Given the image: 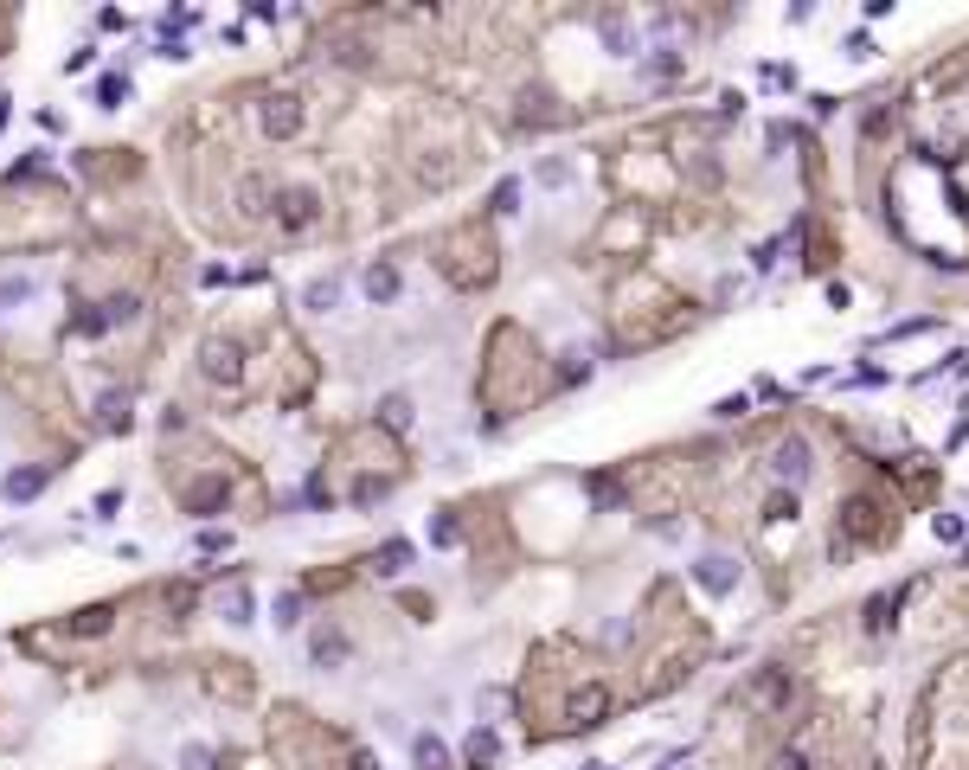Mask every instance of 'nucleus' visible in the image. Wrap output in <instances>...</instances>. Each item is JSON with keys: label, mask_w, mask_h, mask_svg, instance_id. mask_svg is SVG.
I'll return each mask as SVG.
<instances>
[{"label": "nucleus", "mask_w": 969, "mask_h": 770, "mask_svg": "<svg viewBox=\"0 0 969 770\" xmlns=\"http://www.w3.org/2000/svg\"><path fill=\"white\" fill-rule=\"evenodd\" d=\"M78 231V206L58 180H7L0 187V251H39Z\"/></svg>", "instance_id": "obj_1"}, {"label": "nucleus", "mask_w": 969, "mask_h": 770, "mask_svg": "<svg viewBox=\"0 0 969 770\" xmlns=\"http://www.w3.org/2000/svg\"><path fill=\"white\" fill-rule=\"evenodd\" d=\"M161 475H167V488H174V501L187 514H219L225 495H232V456H219V450H193V456L167 450Z\"/></svg>", "instance_id": "obj_2"}, {"label": "nucleus", "mask_w": 969, "mask_h": 770, "mask_svg": "<svg viewBox=\"0 0 969 770\" xmlns=\"http://www.w3.org/2000/svg\"><path fill=\"white\" fill-rule=\"evenodd\" d=\"M199 379L219 385V392H238V385L251 379V366H244V347L232 341V334H206V341H199Z\"/></svg>", "instance_id": "obj_3"}, {"label": "nucleus", "mask_w": 969, "mask_h": 770, "mask_svg": "<svg viewBox=\"0 0 969 770\" xmlns=\"http://www.w3.org/2000/svg\"><path fill=\"white\" fill-rule=\"evenodd\" d=\"M199 681H206L212 700H232V706H238V700H251V687H257V681H251V668H244V661H225V655H219V661H206V668H199Z\"/></svg>", "instance_id": "obj_4"}, {"label": "nucleus", "mask_w": 969, "mask_h": 770, "mask_svg": "<svg viewBox=\"0 0 969 770\" xmlns=\"http://www.w3.org/2000/svg\"><path fill=\"white\" fill-rule=\"evenodd\" d=\"M257 122H264L270 142H289V135H302V103L283 97V90H270V97L257 103Z\"/></svg>", "instance_id": "obj_5"}, {"label": "nucleus", "mask_w": 969, "mask_h": 770, "mask_svg": "<svg viewBox=\"0 0 969 770\" xmlns=\"http://www.w3.org/2000/svg\"><path fill=\"white\" fill-rule=\"evenodd\" d=\"M604 713H610V687H597V681L572 687V700H565V726H597Z\"/></svg>", "instance_id": "obj_6"}, {"label": "nucleus", "mask_w": 969, "mask_h": 770, "mask_svg": "<svg viewBox=\"0 0 969 770\" xmlns=\"http://www.w3.org/2000/svg\"><path fill=\"white\" fill-rule=\"evenodd\" d=\"M771 475H777L783 488H803L809 482V443L803 437H783L777 456H771Z\"/></svg>", "instance_id": "obj_7"}, {"label": "nucleus", "mask_w": 969, "mask_h": 770, "mask_svg": "<svg viewBox=\"0 0 969 770\" xmlns=\"http://www.w3.org/2000/svg\"><path fill=\"white\" fill-rule=\"evenodd\" d=\"M694 584H700V591H713V597H726L732 584H738V559H732V552H706V559L694 565Z\"/></svg>", "instance_id": "obj_8"}, {"label": "nucleus", "mask_w": 969, "mask_h": 770, "mask_svg": "<svg viewBox=\"0 0 969 770\" xmlns=\"http://www.w3.org/2000/svg\"><path fill=\"white\" fill-rule=\"evenodd\" d=\"M39 488H45V462H26V469L7 475V501H33Z\"/></svg>", "instance_id": "obj_9"}, {"label": "nucleus", "mask_w": 969, "mask_h": 770, "mask_svg": "<svg viewBox=\"0 0 969 770\" xmlns=\"http://www.w3.org/2000/svg\"><path fill=\"white\" fill-rule=\"evenodd\" d=\"M219 616H225V623H251V616H257V597H251V584H232V591L219 597Z\"/></svg>", "instance_id": "obj_10"}, {"label": "nucleus", "mask_w": 969, "mask_h": 770, "mask_svg": "<svg viewBox=\"0 0 969 770\" xmlns=\"http://www.w3.org/2000/svg\"><path fill=\"white\" fill-rule=\"evenodd\" d=\"M334 302H341V276H315V283L302 289V308H315V315H328Z\"/></svg>", "instance_id": "obj_11"}, {"label": "nucleus", "mask_w": 969, "mask_h": 770, "mask_svg": "<svg viewBox=\"0 0 969 770\" xmlns=\"http://www.w3.org/2000/svg\"><path fill=\"white\" fill-rule=\"evenodd\" d=\"M366 296H373V302H392L398 296V270L392 264H373V270H366Z\"/></svg>", "instance_id": "obj_12"}, {"label": "nucleus", "mask_w": 969, "mask_h": 770, "mask_svg": "<svg viewBox=\"0 0 969 770\" xmlns=\"http://www.w3.org/2000/svg\"><path fill=\"white\" fill-rule=\"evenodd\" d=\"M604 45L617 58H629V52H636V26H629V20H604Z\"/></svg>", "instance_id": "obj_13"}, {"label": "nucleus", "mask_w": 969, "mask_h": 770, "mask_svg": "<svg viewBox=\"0 0 969 770\" xmlns=\"http://www.w3.org/2000/svg\"><path fill=\"white\" fill-rule=\"evenodd\" d=\"M405 565H411V546H405V539H392V546L373 552V572H405Z\"/></svg>", "instance_id": "obj_14"}, {"label": "nucleus", "mask_w": 969, "mask_h": 770, "mask_svg": "<svg viewBox=\"0 0 969 770\" xmlns=\"http://www.w3.org/2000/svg\"><path fill=\"white\" fill-rule=\"evenodd\" d=\"M33 296V283L26 276H0V308H13V302H26Z\"/></svg>", "instance_id": "obj_15"}, {"label": "nucleus", "mask_w": 969, "mask_h": 770, "mask_svg": "<svg viewBox=\"0 0 969 770\" xmlns=\"http://www.w3.org/2000/svg\"><path fill=\"white\" fill-rule=\"evenodd\" d=\"M315 661H321V668H334V661H341V636H334V629H321V636H315Z\"/></svg>", "instance_id": "obj_16"}, {"label": "nucleus", "mask_w": 969, "mask_h": 770, "mask_svg": "<svg viewBox=\"0 0 969 770\" xmlns=\"http://www.w3.org/2000/svg\"><path fill=\"white\" fill-rule=\"evenodd\" d=\"M488 758H495V732H475L469 738V764H488Z\"/></svg>", "instance_id": "obj_17"}, {"label": "nucleus", "mask_w": 969, "mask_h": 770, "mask_svg": "<svg viewBox=\"0 0 969 770\" xmlns=\"http://www.w3.org/2000/svg\"><path fill=\"white\" fill-rule=\"evenodd\" d=\"M520 206V180H501L495 187V212H514Z\"/></svg>", "instance_id": "obj_18"}, {"label": "nucleus", "mask_w": 969, "mask_h": 770, "mask_svg": "<svg viewBox=\"0 0 969 770\" xmlns=\"http://www.w3.org/2000/svg\"><path fill=\"white\" fill-rule=\"evenodd\" d=\"M418 764L424 770H443V745H437V738H418Z\"/></svg>", "instance_id": "obj_19"}, {"label": "nucleus", "mask_w": 969, "mask_h": 770, "mask_svg": "<svg viewBox=\"0 0 969 770\" xmlns=\"http://www.w3.org/2000/svg\"><path fill=\"white\" fill-rule=\"evenodd\" d=\"M296 610H302V597H296V591L276 597V623H296Z\"/></svg>", "instance_id": "obj_20"}, {"label": "nucleus", "mask_w": 969, "mask_h": 770, "mask_svg": "<svg viewBox=\"0 0 969 770\" xmlns=\"http://www.w3.org/2000/svg\"><path fill=\"white\" fill-rule=\"evenodd\" d=\"M540 180H546V187H565L572 174H565V161H546V167H540Z\"/></svg>", "instance_id": "obj_21"}, {"label": "nucleus", "mask_w": 969, "mask_h": 770, "mask_svg": "<svg viewBox=\"0 0 969 770\" xmlns=\"http://www.w3.org/2000/svg\"><path fill=\"white\" fill-rule=\"evenodd\" d=\"M937 539H963V520L957 514H937Z\"/></svg>", "instance_id": "obj_22"}, {"label": "nucleus", "mask_w": 969, "mask_h": 770, "mask_svg": "<svg viewBox=\"0 0 969 770\" xmlns=\"http://www.w3.org/2000/svg\"><path fill=\"white\" fill-rule=\"evenodd\" d=\"M187 770H212V751H187Z\"/></svg>", "instance_id": "obj_23"}]
</instances>
